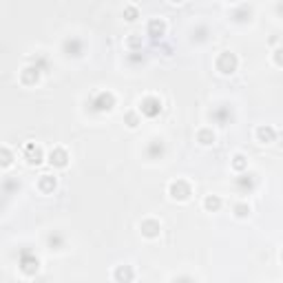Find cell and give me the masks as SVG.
Returning a JSON list of instances; mask_svg holds the SVG:
<instances>
[{"instance_id": "obj_15", "label": "cell", "mask_w": 283, "mask_h": 283, "mask_svg": "<svg viewBox=\"0 0 283 283\" xmlns=\"http://www.w3.org/2000/svg\"><path fill=\"white\" fill-rule=\"evenodd\" d=\"M255 137L259 144H272V142L277 140V131H274V126H270V124H261V126H256Z\"/></svg>"}, {"instance_id": "obj_4", "label": "cell", "mask_w": 283, "mask_h": 283, "mask_svg": "<svg viewBox=\"0 0 283 283\" xmlns=\"http://www.w3.org/2000/svg\"><path fill=\"white\" fill-rule=\"evenodd\" d=\"M168 197L172 201H188L193 197V186L188 184L186 179H175L168 184Z\"/></svg>"}, {"instance_id": "obj_11", "label": "cell", "mask_w": 283, "mask_h": 283, "mask_svg": "<svg viewBox=\"0 0 283 283\" xmlns=\"http://www.w3.org/2000/svg\"><path fill=\"white\" fill-rule=\"evenodd\" d=\"M146 33H148V38L153 40V42H162V38L166 35V22H164L162 18H153V20H148Z\"/></svg>"}, {"instance_id": "obj_2", "label": "cell", "mask_w": 283, "mask_h": 283, "mask_svg": "<svg viewBox=\"0 0 283 283\" xmlns=\"http://www.w3.org/2000/svg\"><path fill=\"white\" fill-rule=\"evenodd\" d=\"M115 104H117V97L111 91H97V93H93L91 100H88V106H91V111H95V113H109V111L115 109Z\"/></svg>"}, {"instance_id": "obj_12", "label": "cell", "mask_w": 283, "mask_h": 283, "mask_svg": "<svg viewBox=\"0 0 283 283\" xmlns=\"http://www.w3.org/2000/svg\"><path fill=\"white\" fill-rule=\"evenodd\" d=\"M69 153H66V148H62V146H56V148H51V153H49L47 162L51 164L53 168H66L69 166Z\"/></svg>"}, {"instance_id": "obj_18", "label": "cell", "mask_w": 283, "mask_h": 283, "mask_svg": "<svg viewBox=\"0 0 283 283\" xmlns=\"http://www.w3.org/2000/svg\"><path fill=\"white\" fill-rule=\"evenodd\" d=\"M56 186H57V179L53 175H40V179H38V190H40V193L49 195V193L56 190Z\"/></svg>"}, {"instance_id": "obj_33", "label": "cell", "mask_w": 283, "mask_h": 283, "mask_svg": "<svg viewBox=\"0 0 283 283\" xmlns=\"http://www.w3.org/2000/svg\"><path fill=\"white\" fill-rule=\"evenodd\" d=\"M277 13H279V16H283V0H279V2H277Z\"/></svg>"}, {"instance_id": "obj_21", "label": "cell", "mask_w": 283, "mask_h": 283, "mask_svg": "<svg viewBox=\"0 0 283 283\" xmlns=\"http://www.w3.org/2000/svg\"><path fill=\"white\" fill-rule=\"evenodd\" d=\"M64 243H66V239H64V234H62V232H51L47 237L49 250H62V248H64Z\"/></svg>"}, {"instance_id": "obj_35", "label": "cell", "mask_w": 283, "mask_h": 283, "mask_svg": "<svg viewBox=\"0 0 283 283\" xmlns=\"http://www.w3.org/2000/svg\"><path fill=\"white\" fill-rule=\"evenodd\" d=\"M228 2H239V0H228Z\"/></svg>"}, {"instance_id": "obj_27", "label": "cell", "mask_w": 283, "mask_h": 283, "mask_svg": "<svg viewBox=\"0 0 283 283\" xmlns=\"http://www.w3.org/2000/svg\"><path fill=\"white\" fill-rule=\"evenodd\" d=\"M137 18H140V9H137L135 4H128V7H124V20H126V22H135Z\"/></svg>"}, {"instance_id": "obj_19", "label": "cell", "mask_w": 283, "mask_h": 283, "mask_svg": "<svg viewBox=\"0 0 283 283\" xmlns=\"http://www.w3.org/2000/svg\"><path fill=\"white\" fill-rule=\"evenodd\" d=\"M221 206H224V201H221L219 195H206L203 197V210L206 212H219Z\"/></svg>"}, {"instance_id": "obj_10", "label": "cell", "mask_w": 283, "mask_h": 283, "mask_svg": "<svg viewBox=\"0 0 283 283\" xmlns=\"http://www.w3.org/2000/svg\"><path fill=\"white\" fill-rule=\"evenodd\" d=\"M144 153L148 159H162L164 155H166V142H164L162 137H153V140L146 144Z\"/></svg>"}, {"instance_id": "obj_14", "label": "cell", "mask_w": 283, "mask_h": 283, "mask_svg": "<svg viewBox=\"0 0 283 283\" xmlns=\"http://www.w3.org/2000/svg\"><path fill=\"white\" fill-rule=\"evenodd\" d=\"M140 230H142V237L146 239H157L162 234V224L157 219H144L140 224Z\"/></svg>"}, {"instance_id": "obj_17", "label": "cell", "mask_w": 283, "mask_h": 283, "mask_svg": "<svg viewBox=\"0 0 283 283\" xmlns=\"http://www.w3.org/2000/svg\"><path fill=\"white\" fill-rule=\"evenodd\" d=\"M113 279L117 283H131L135 279V270H133V265H117L113 272Z\"/></svg>"}, {"instance_id": "obj_5", "label": "cell", "mask_w": 283, "mask_h": 283, "mask_svg": "<svg viewBox=\"0 0 283 283\" xmlns=\"http://www.w3.org/2000/svg\"><path fill=\"white\" fill-rule=\"evenodd\" d=\"M162 109H164L162 100H159V97H155V95H146L144 100L140 102V115H142V117H146V119L159 117Z\"/></svg>"}, {"instance_id": "obj_16", "label": "cell", "mask_w": 283, "mask_h": 283, "mask_svg": "<svg viewBox=\"0 0 283 283\" xmlns=\"http://www.w3.org/2000/svg\"><path fill=\"white\" fill-rule=\"evenodd\" d=\"M230 20L237 22V25H246V22H250L252 20V7H248V4H239L237 9L230 11Z\"/></svg>"}, {"instance_id": "obj_26", "label": "cell", "mask_w": 283, "mask_h": 283, "mask_svg": "<svg viewBox=\"0 0 283 283\" xmlns=\"http://www.w3.org/2000/svg\"><path fill=\"white\" fill-rule=\"evenodd\" d=\"M126 47H128V51H142V35L131 33L126 38Z\"/></svg>"}, {"instance_id": "obj_34", "label": "cell", "mask_w": 283, "mask_h": 283, "mask_svg": "<svg viewBox=\"0 0 283 283\" xmlns=\"http://www.w3.org/2000/svg\"><path fill=\"white\" fill-rule=\"evenodd\" d=\"M168 2H172V4H179V2H184V0H168Z\"/></svg>"}, {"instance_id": "obj_8", "label": "cell", "mask_w": 283, "mask_h": 283, "mask_svg": "<svg viewBox=\"0 0 283 283\" xmlns=\"http://www.w3.org/2000/svg\"><path fill=\"white\" fill-rule=\"evenodd\" d=\"M62 53H64L66 57H82L84 56V40L80 38H66L64 42H62Z\"/></svg>"}, {"instance_id": "obj_9", "label": "cell", "mask_w": 283, "mask_h": 283, "mask_svg": "<svg viewBox=\"0 0 283 283\" xmlns=\"http://www.w3.org/2000/svg\"><path fill=\"white\" fill-rule=\"evenodd\" d=\"M25 159L29 166H40L44 162V153L35 142H27L25 144Z\"/></svg>"}, {"instance_id": "obj_3", "label": "cell", "mask_w": 283, "mask_h": 283, "mask_svg": "<svg viewBox=\"0 0 283 283\" xmlns=\"http://www.w3.org/2000/svg\"><path fill=\"white\" fill-rule=\"evenodd\" d=\"M215 69L219 71L221 75H232L234 71L239 69V57H237V53H232V51H221L219 56H217V60H215Z\"/></svg>"}, {"instance_id": "obj_36", "label": "cell", "mask_w": 283, "mask_h": 283, "mask_svg": "<svg viewBox=\"0 0 283 283\" xmlns=\"http://www.w3.org/2000/svg\"><path fill=\"white\" fill-rule=\"evenodd\" d=\"M281 263H283V250H281Z\"/></svg>"}, {"instance_id": "obj_7", "label": "cell", "mask_w": 283, "mask_h": 283, "mask_svg": "<svg viewBox=\"0 0 283 283\" xmlns=\"http://www.w3.org/2000/svg\"><path fill=\"white\" fill-rule=\"evenodd\" d=\"M234 188L241 195H250L252 190L256 188V175H252V172H248V170L237 172V177H234Z\"/></svg>"}, {"instance_id": "obj_24", "label": "cell", "mask_w": 283, "mask_h": 283, "mask_svg": "<svg viewBox=\"0 0 283 283\" xmlns=\"http://www.w3.org/2000/svg\"><path fill=\"white\" fill-rule=\"evenodd\" d=\"M232 215L237 217V219H246V217L250 215V206H248L246 201H239V203H234V208H232Z\"/></svg>"}, {"instance_id": "obj_22", "label": "cell", "mask_w": 283, "mask_h": 283, "mask_svg": "<svg viewBox=\"0 0 283 283\" xmlns=\"http://www.w3.org/2000/svg\"><path fill=\"white\" fill-rule=\"evenodd\" d=\"M230 166H232V170H234V172H243V170H248V157H246L243 153L232 155V159H230Z\"/></svg>"}, {"instance_id": "obj_30", "label": "cell", "mask_w": 283, "mask_h": 283, "mask_svg": "<svg viewBox=\"0 0 283 283\" xmlns=\"http://www.w3.org/2000/svg\"><path fill=\"white\" fill-rule=\"evenodd\" d=\"M2 190H4V195H11L13 190H20V181H16V179H7L2 184Z\"/></svg>"}, {"instance_id": "obj_31", "label": "cell", "mask_w": 283, "mask_h": 283, "mask_svg": "<svg viewBox=\"0 0 283 283\" xmlns=\"http://www.w3.org/2000/svg\"><path fill=\"white\" fill-rule=\"evenodd\" d=\"M0 157H2V168H9V166H11V164H13V153L7 148V146H4V148H2V153H0Z\"/></svg>"}, {"instance_id": "obj_29", "label": "cell", "mask_w": 283, "mask_h": 283, "mask_svg": "<svg viewBox=\"0 0 283 283\" xmlns=\"http://www.w3.org/2000/svg\"><path fill=\"white\" fill-rule=\"evenodd\" d=\"M31 64H35L42 73H47V71H49V57L47 56H35L33 60H31Z\"/></svg>"}, {"instance_id": "obj_13", "label": "cell", "mask_w": 283, "mask_h": 283, "mask_svg": "<svg viewBox=\"0 0 283 283\" xmlns=\"http://www.w3.org/2000/svg\"><path fill=\"white\" fill-rule=\"evenodd\" d=\"M40 78H42V71L35 64H27L25 69L20 71V82L25 84V86H35V84L40 82Z\"/></svg>"}, {"instance_id": "obj_23", "label": "cell", "mask_w": 283, "mask_h": 283, "mask_svg": "<svg viewBox=\"0 0 283 283\" xmlns=\"http://www.w3.org/2000/svg\"><path fill=\"white\" fill-rule=\"evenodd\" d=\"M193 42H206L208 40V27L206 25H199V27H195L193 29Z\"/></svg>"}, {"instance_id": "obj_6", "label": "cell", "mask_w": 283, "mask_h": 283, "mask_svg": "<svg viewBox=\"0 0 283 283\" xmlns=\"http://www.w3.org/2000/svg\"><path fill=\"white\" fill-rule=\"evenodd\" d=\"M208 117H210V122H215L217 126H228V124L234 119L232 106L230 104H217L215 109L208 113Z\"/></svg>"}, {"instance_id": "obj_20", "label": "cell", "mask_w": 283, "mask_h": 283, "mask_svg": "<svg viewBox=\"0 0 283 283\" xmlns=\"http://www.w3.org/2000/svg\"><path fill=\"white\" fill-rule=\"evenodd\" d=\"M215 131H212V128H208V126H203V128H199L197 131V142L201 146H212L215 144Z\"/></svg>"}, {"instance_id": "obj_28", "label": "cell", "mask_w": 283, "mask_h": 283, "mask_svg": "<svg viewBox=\"0 0 283 283\" xmlns=\"http://www.w3.org/2000/svg\"><path fill=\"white\" fill-rule=\"evenodd\" d=\"M126 60H128V64H133V66H137V64H144L146 62V56L142 51H131L126 56Z\"/></svg>"}, {"instance_id": "obj_1", "label": "cell", "mask_w": 283, "mask_h": 283, "mask_svg": "<svg viewBox=\"0 0 283 283\" xmlns=\"http://www.w3.org/2000/svg\"><path fill=\"white\" fill-rule=\"evenodd\" d=\"M18 268H20V272L25 274V277H35L40 270V259L35 256V252L31 250V248H22L20 252H18Z\"/></svg>"}, {"instance_id": "obj_25", "label": "cell", "mask_w": 283, "mask_h": 283, "mask_svg": "<svg viewBox=\"0 0 283 283\" xmlns=\"http://www.w3.org/2000/svg\"><path fill=\"white\" fill-rule=\"evenodd\" d=\"M124 124H126L128 128H137L142 124V119H140V113L137 111H128L126 115H124Z\"/></svg>"}, {"instance_id": "obj_32", "label": "cell", "mask_w": 283, "mask_h": 283, "mask_svg": "<svg viewBox=\"0 0 283 283\" xmlns=\"http://www.w3.org/2000/svg\"><path fill=\"white\" fill-rule=\"evenodd\" d=\"M272 62L283 69V47H279V49H274V51H272Z\"/></svg>"}]
</instances>
